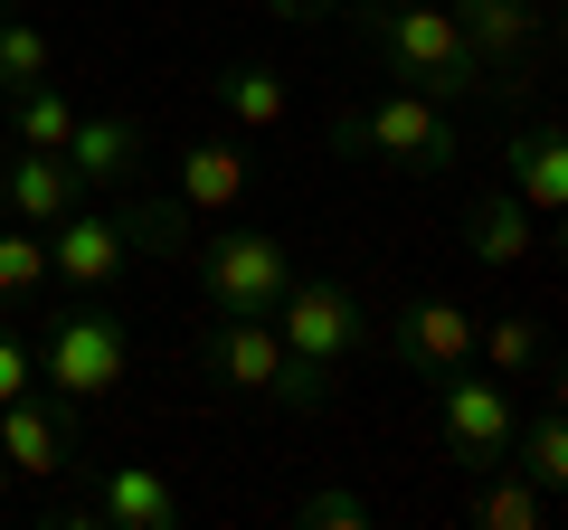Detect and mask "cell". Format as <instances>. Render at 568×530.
<instances>
[{"mask_svg": "<svg viewBox=\"0 0 568 530\" xmlns=\"http://www.w3.org/2000/svg\"><path fill=\"white\" fill-rule=\"evenodd\" d=\"M342 10H351V29H361V48L398 85H417V95H436V104L503 95V77L474 58V39L455 29V10H436V0H342Z\"/></svg>", "mask_w": 568, "mask_h": 530, "instance_id": "1", "label": "cell"}, {"mask_svg": "<svg viewBox=\"0 0 568 530\" xmlns=\"http://www.w3.org/2000/svg\"><path fill=\"white\" fill-rule=\"evenodd\" d=\"M200 369H209L219 388L284 398V408H332V388H342V369L294 360V350H284L275 313H209V332H200Z\"/></svg>", "mask_w": 568, "mask_h": 530, "instance_id": "2", "label": "cell"}, {"mask_svg": "<svg viewBox=\"0 0 568 530\" xmlns=\"http://www.w3.org/2000/svg\"><path fill=\"white\" fill-rule=\"evenodd\" d=\"M332 152H361V162H388V171H455L465 143H455V123L436 114V95L417 85H388L369 104H342L332 114Z\"/></svg>", "mask_w": 568, "mask_h": 530, "instance_id": "3", "label": "cell"}, {"mask_svg": "<svg viewBox=\"0 0 568 530\" xmlns=\"http://www.w3.org/2000/svg\"><path fill=\"white\" fill-rule=\"evenodd\" d=\"M29 369L58 388L67 408H95V398H114L133 379V323L85 294V313H48V332L29 342Z\"/></svg>", "mask_w": 568, "mask_h": 530, "instance_id": "4", "label": "cell"}, {"mask_svg": "<svg viewBox=\"0 0 568 530\" xmlns=\"http://www.w3.org/2000/svg\"><path fill=\"white\" fill-rule=\"evenodd\" d=\"M190 265L209 285V313H275L294 265H284L275 227H219V237H190Z\"/></svg>", "mask_w": 568, "mask_h": 530, "instance_id": "5", "label": "cell"}, {"mask_svg": "<svg viewBox=\"0 0 568 530\" xmlns=\"http://www.w3.org/2000/svg\"><path fill=\"white\" fill-rule=\"evenodd\" d=\"M436 436L455 465L493 473L511 455V379H474V369H436Z\"/></svg>", "mask_w": 568, "mask_h": 530, "instance_id": "6", "label": "cell"}, {"mask_svg": "<svg viewBox=\"0 0 568 530\" xmlns=\"http://www.w3.org/2000/svg\"><path fill=\"white\" fill-rule=\"evenodd\" d=\"M0 465L29 473V483H67L77 473V408H67L58 388L29 379L10 408H0Z\"/></svg>", "mask_w": 568, "mask_h": 530, "instance_id": "7", "label": "cell"}, {"mask_svg": "<svg viewBox=\"0 0 568 530\" xmlns=\"http://www.w3.org/2000/svg\"><path fill=\"white\" fill-rule=\"evenodd\" d=\"M474 313L455 304V294H417V304L388 323V360L398 369H417V379H436V369H465L474 360Z\"/></svg>", "mask_w": 568, "mask_h": 530, "instance_id": "8", "label": "cell"}, {"mask_svg": "<svg viewBox=\"0 0 568 530\" xmlns=\"http://www.w3.org/2000/svg\"><path fill=\"white\" fill-rule=\"evenodd\" d=\"M284 350H294V360H323V369H342L351 350H361V304H351L342 285H284Z\"/></svg>", "mask_w": 568, "mask_h": 530, "instance_id": "9", "label": "cell"}, {"mask_svg": "<svg viewBox=\"0 0 568 530\" xmlns=\"http://www.w3.org/2000/svg\"><path fill=\"white\" fill-rule=\"evenodd\" d=\"M85 511H95V530H181L190 521L181 483L162 465H104L95 492H85Z\"/></svg>", "mask_w": 568, "mask_h": 530, "instance_id": "10", "label": "cell"}, {"mask_svg": "<svg viewBox=\"0 0 568 530\" xmlns=\"http://www.w3.org/2000/svg\"><path fill=\"white\" fill-rule=\"evenodd\" d=\"M48 237H58V246H48V275H58L67 294H104L123 275V256H133V246L114 237V218H95V208H67Z\"/></svg>", "mask_w": 568, "mask_h": 530, "instance_id": "11", "label": "cell"}, {"mask_svg": "<svg viewBox=\"0 0 568 530\" xmlns=\"http://www.w3.org/2000/svg\"><path fill=\"white\" fill-rule=\"evenodd\" d=\"M77 200H85V181L67 171V152H10V162H0V218L58 227Z\"/></svg>", "mask_w": 568, "mask_h": 530, "instance_id": "12", "label": "cell"}, {"mask_svg": "<svg viewBox=\"0 0 568 530\" xmlns=\"http://www.w3.org/2000/svg\"><path fill=\"white\" fill-rule=\"evenodd\" d=\"M67 171H77L85 190H123L142 171V123L133 114H77V133H67Z\"/></svg>", "mask_w": 568, "mask_h": 530, "instance_id": "13", "label": "cell"}, {"mask_svg": "<svg viewBox=\"0 0 568 530\" xmlns=\"http://www.w3.org/2000/svg\"><path fill=\"white\" fill-rule=\"evenodd\" d=\"M455 29L474 39V58H484L493 77H511V67L540 48V10H530V0H455Z\"/></svg>", "mask_w": 568, "mask_h": 530, "instance_id": "14", "label": "cell"}, {"mask_svg": "<svg viewBox=\"0 0 568 530\" xmlns=\"http://www.w3.org/2000/svg\"><path fill=\"white\" fill-rule=\"evenodd\" d=\"M503 162H511L503 190H511L521 208H568V143H559V123H530Z\"/></svg>", "mask_w": 568, "mask_h": 530, "instance_id": "15", "label": "cell"}, {"mask_svg": "<svg viewBox=\"0 0 568 530\" xmlns=\"http://www.w3.org/2000/svg\"><path fill=\"white\" fill-rule=\"evenodd\" d=\"M200 208H181V200H142L133 181H123V200H114V237L123 246H142V256H190V237H200Z\"/></svg>", "mask_w": 568, "mask_h": 530, "instance_id": "16", "label": "cell"}, {"mask_svg": "<svg viewBox=\"0 0 568 530\" xmlns=\"http://www.w3.org/2000/svg\"><path fill=\"white\" fill-rule=\"evenodd\" d=\"M465 246H474V265H521L540 237H530V208L511 200V190H484V200L465 208Z\"/></svg>", "mask_w": 568, "mask_h": 530, "instance_id": "17", "label": "cell"}, {"mask_svg": "<svg viewBox=\"0 0 568 530\" xmlns=\"http://www.w3.org/2000/svg\"><path fill=\"white\" fill-rule=\"evenodd\" d=\"M237 200H246V152H237V143H190V152H181V208L227 218Z\"/></svg>", "mask_w": 568, "mask_h": 530, "instance_id": "18", "label": "cell"}, {"mask_svg": "<svg viewBox=\"0 0 568 530\" xmlns=\"http://www.w3.org/2000/svg\"><path fill=\"white\" fill-rule=\"evenodd\" d=\"M209 104H219L227 123H246V133H265V123H284V77L256 67V58H237V67L209 77Z\"/></svg>", "mask_w": 568, "mask_h": 530, "instance_id": "19", "label": "cell"}, {"mask_svg": "<svg viewBox=\"0 0 568 530\" xmlns=\"http://www.w3.org/2000/svg\"><path fill=\"white\" fill-rule=\"evenodd\" d=\"M540 388H549V398H540V417H530V427H511V436H521V465H511V473H521V483H540V492H559V483H568V417H559V369H540Z\"/></svg>", "mask_w": 568, "mask_h": 530, "instance_id": "20", "label": "cell"}, {"mask_svg": "<svg viewBox=\"0 0 568 530\" xmlns=\"http://www.w3.org/2000/svg\"><path fill=\"white\" fill-rule=\"evenodd\" d=\"M0 104H10V143H20V152H67V133H77V104H67L48 77H39V85H10Z\"/></svg>", "mask_w": 568, "mask_h": 530, "instance_id": "21", "label": "cell"}, {"mask_svg": "<svg viewBox=\"0 0 568 530\" xmlns=\"http://www.w3.org/2000/svg\"><path fill=\"white\" fill-rule=\"evenodd\" d=\"M474 350H493V369L503 379H530V369H549V332L530 323V313H503V323L474 332Z\"/></svg>", "mask_w": 568, "mask_h": 530, "instance_id": "22", "label": "cell"}, {"mask_svg": "<svg viewBox=\"0 0 568 530\" xmlns=\"http://www.w3.org/2000/svg\"><path fill=\"white\" fill-rule=\"evenodd\" d=\"M39 77H58L48 29H29L20 10H0V95H10V85H39Z\"/></svg>", "mask_w": 568, "mask_h": 530, "instance_id": "23", "label": "cell"}, {"mask_svg": "<svg viewBox=\"0 0 568 530\" xmlns=\"http://www.w3.org/2000/svg\"><path fill=\"white\" fill-rule=\"evenodd\" d=\"M474 521H484V530H540V521H549V492L521 483V473H503V483H484Z\"/></svg>", "mask_w": 568, "mask_h": 530, "instance_id": "24", "label": "cell"}, {"mask_svg": "<svg viewBox=\"0 0 568 530\" xmlns=\"http://www.w3.org/2000/svg\"><path fill=\"white\" fill-rule=\"evenodd\" d=\"M48 285V237H10V227H0V304H29V294Z\"/></svg>", "mask_w": 568, "mask_h": 530, "instance_id": "25", "label": "cell"}, {"mask_svg": "<svg viewBox=\"0 0 568 530\" xmlns=\"http://www.w3.org/2000/svg\"><path fill=\"white\" fill-rule=\"evenodd\" d=\"M294 521H304V530H361L369 502H361V492H304V502H294Z\"/></svg>", "mask_w": 568, "mask_h": 530, "instance_id": "26", "label": "cell"}, {"mask_svg": "<svg viewBox=\"0 0 568 530\" xmlns=\"http://www.w3.org/2000/svg\"><path fill=\"white\" fill-rule=\"evenodd\" d=\"M29 379H39V369H29V342H20L10 323H0V408H10V398H20Z\"/></svg>", "mask_w": 568, "mask_h": 530, "instance_id": "27", "label": "cell"}, {"mask_svg": "<svg viewBox=\"0 0 568 530\" xmlns=\"http://www.w3.org/2000/svg\"><path fill=\"white\" fill-rule=\"evenodd\" d=\"M265 10H275V20H332L342 0H265Z\"/></svg>", "mask_w": 568, "mask_h": 530, "instance_id": "28", "label": "cell"}, {"mask_svg": "<svg viewBox=\"0 0 568 530\" xmlns=\"http://www.w3.org/2000/svg\"><path fill=\"white\" fill-rule=\"evenodd\" d=\"M0 502H10V465H0Z\"/></svg>", "mask_w": 568, "mask_h": 530, "instance_id": "29", "label": "cell"}]
</instances>
